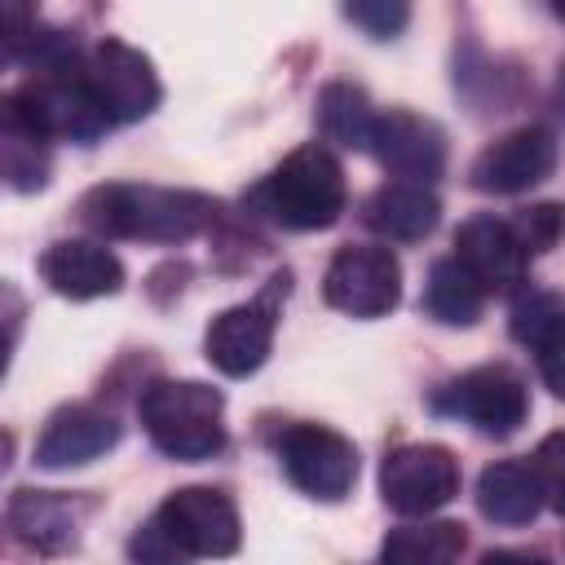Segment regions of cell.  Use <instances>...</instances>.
Segmentation results:
<instances>
[{
	"label": "cell",
	"mask_w": 565,
	"mask_h": 565,
	"mask_svg": "<svg viewBox=\"0 0 565 565\" xmlns=\"http://www.w3.org/2000/svg\"><path fill=\"white\" fill-rule=\"evenodd\" d=\"M437 216H441V203L415 181H388L362 207V221L388 243H415V238L433 234Z\"/></svg>",
	"instance_id": "d6986e66"
},
{
	"label": "cell",
	"mask_w": 565,
	"mask_h": 565,
	"mask_svg": "<svg viewBox=\"0 0 565 565\" xmlns=\"http://www.w3.org/2000/svg\"><path fill=\"white\" fill-rule=\"evenodd\" d=\"M512 230H516L525 252H547L565 234V207L561 203H534L512 221Z\"/></svg>",
	"instance_id": "4316f807"
},
{
	"label": "cell",
	"mask_w": 565,
	"mask_h": 565,
	"mask_svg": "<svg viewBox=\"0 0 565 565\" xmlns=\"http://www.w3.org/2000/svg\"><path fill=\"white\" fill-rule=\"evenodd\" d=\"M40 278L66 300H97V296H115L124 287V265L102 243L57 238L40 256Z\"/></svg>",
	"instance_id": "9a60e30c"
},
{
	"label": "cell",
	"mask_w": 565,
	"mask_h": 565,
	"mask_svg": "<svg viewBox=\"0 0 565 565\" xmlns=\"http://www.w3.org/2000/svg\"><path fill=\"white\" fill-rule=\"evenodd\" d=\"M344 18L371 40H393L411 22V0H340Z\"/></svg>",
	"instance_id": "d4e9b609"
},
{
	"label": "cell",
	"mask_w": 565,
	"mask_h": 565,
	"mask_svg": "<svg viewBox=\"0 0 565 565\" xmlns=\"http://www.w3.org/2000/svg\"><path fill=\"white\" fill-rule=\"evenodd\" d=\"M371 154L402 181L428 185L446 172V137L433 119L411 115V110H388L375 115V132H371Z\"/></svg>",
	"instance_id": "4fadbf2b"
},
{
	"label": "cell",
	"mask_w": 565,
	"mask_h": 565,
	"mask_svg": "<svg viewBox=\"0 0 565 565\" xmlns=\"http://www.w3.org/2000/svg\"><path fill=\"white\" fill-rule=\"evenodd\" d=\"M84 225L106 238L185 243L216 221V203L194 190L168 185H97L79 203Z\"/></svg>",
	"instance_id": "6da1fadb"
},
{
	"label": "cell",
	"mask_w": 565,
	"mask_h": 565,
	"mask_svg": "<svg viewBox=\"0 0 565 565\" xmlns=\"http://www.w3.org/2000/svg\"><path fill=\"white\" fill-rule=\"evenodd\" d=\"M278 296H287V274L274 278V287L247 305H234L212 318L203 335V353L221 375H252L274 349V327H278Z\"/></svg>",
	"instance_id": "8fae6325"
},
{
	"label": "cell",
	"mask_w": 565,
	"mask_h": 565,
	"mask_svg": "<svg viewBox=\"0 0 565 565\" xmlns=\"http://www.w3.org/2000/svg\"><path fill=\"white\" fill-rule=\"evenodd\" d=\"M49 141L35 137L31 128L4 119V141H0V163H4V177L13 190H40L49 181Z\"/></svg>",
	"instance_id": "cb8c5ba5"
},
{
	"label": "cell",
	"mask_w": 565,
	"mask_h": 565,
	"mask_svg": "<svg viewBox=\"0 0 565 565\" xmlns=\"http://www.w3.org/2000/svg\"><path fill=\"white\" fill-rule=\"evenodd\" d=\"M477 508L494 525H530L543 508V490L530 463L499 459L477 477Z\"/></svg>",
	"instance_id": "ffe728a7"
},
{
	"label": "cell",
	"mask_w": 565,
	"mask_h": 565,
	"mask_svg": "<svg viewBox=\"0 0 565 565\" xmlns=\"http://www.w3.org/2000/svg\"><path fill=\"white\" fill-rule=\"evenodd\" d=\"M252 203L282 230H327L344 212V168L327 146H300L252 190Z\"/></svg>",
	"instance_id": "277c9868"
},
{
	"label": "cell",
	"mask_w": 565,
	"mask_h": 565,
	"mask_svg": "<svg viewBox=\"0 0 565 565\" xmlns=\"http://www.w3.org/2000/svg\"><path fill=\"white\" fill-rule=\"evenodd\" d=\"M318 128L327 141L349 146V150H371V132H375V110L366 102V93L358 84H327L318 93Z\"/></svg>",
	"instance_id": "7402d4cb"
},
{
	"label": "cell",
	"mask_w": 565,
	"mask_h": 565,
	"mask_svg": "<svg viewBox=\"0 0 565 565\" xmlns=\"http://www.w3.org/2000/svg\"><path fill=\"white\" fill-rule=\"evenodd\" d=\"M119 446V424L97 411V406H62L49 415L40 441H35V463L49 472H66V468H84L97 455Z\"/></svg>",
	"instance_id": "5bb4252c"
},
{
	"label": "cell",
	"mask_w": 565,
	"mask_h": 565,
	"mask_svg": "<svg viewBox=\"0 0 565 565\" xmlns=\"http://www.w3.org/2000/svg\"><path fill=\"white\" fill-rule=\"evenodd\" d=\"M463 547H468V534L459 521H424V525L388 530L380 556L397 565H441V561H455Z\"/></svg>",
	"instance_id": "603a6c76"
},
{
	"label": "cell",
	"mask_w": 565,
	"mask_h": 565,
	"mask_svg": "<svg viewBox=\"0 0 565 565\" xmlns=\"http://www.w3.org/2000/svg\"><path fill=\"white\" fill-rule=\"evenodd\" d=\"M433 406L472 424L486 437H512L530 415V393H525V380L516 371L477 366V371H463L459 380H450L433 397Z\"/></svg>",
	"instance_id": "9c48e42d"
},
{
	"label": "cell",
	"mask_w": 565,
	"mask_h": 565,
	"mask_svg": "<svg viewBox=\"0 0 565 565\" xmlns=\"http://www.w3.org/2000/svg\"><path fill=\"white\" fill-rule=\"evenodd\" d=\"M552 9H556V18L565 22V0H552Z\"/></svg>",
	"instance_id": "f1b7e54d"
},
{
	"label": "cell",
	"mask_w": 565,
	"mask_h": 565,
	"mask_svg": "<svg viewBox=\"0 0 565 565\" xmlns=\"http://www.w3.org/2000/svg\"><path fill=\"white\" fill-rule=\"evenodd\" d=\"M84 512H88V503L66 499L57 490H13L4 521L18 543H26L35 552H66L79 539Z\"/></svg>",
	"instance_id": "e0dca14e"
},
{
	"label": "cell",
	"mask_w": 565,
	"mask_h": 565,
	"mask_svg": "<svg viewBox=\"0 0 565 565\" xmlns=\"http://www.w3.org/2000/svg\"><path fill=\"white\" fill-rule=\"evenodd\" d=\"M459 494V459L433 441H406L380 463V499L402 516H428Z\"/></svg>",
	"instance_id": "8992f818"
},
{
	"label": "cell",
	"mask_w": 565,
	"mask_h": 565,
	"mask_svg": "<svg viewBox=\"0 0 565 565\" xmlns=\"http://www.w3.org/2000/svg\"><path fill=\"white\" fill-rule=\"evenodd\" d=\"M4 9H9V53H18V44H22V35H26V22H22V0H4Z\"/></svg>",
	"instance_id": "83f0119b"
},
{
	"label": "cell",
	"mask_w": 565,
	"mask_h": 565,
	"mask_svg": "<svg viewBox=\"0 0 565 565\" xmlns=\"http://www.w3.org/2000/svg\"><path fill=\"white\" fill-rule=\"evenodd\" d=\"M512 335L534 353L539 380L552 397H565V300L552 291H530L512 305Z\"/></svg>",
	"instance_id": "ac0fdd59"
},
{
	"label": "cell",
	"mask_w": 565,
	"mask_h": 565,
	"mask_svg": "<svg viewBox=\"0 0 565 565\" xmlns=\"http://www.w3.org/2000/svg\"><path fill=\"white\" fill-rule=\"evenodd\" d=\"M424 313L441 327H472L481 318V305H486V287L481 278L459 260V256H446V260H433L428 269V282H424Z\"/></svg>",
	"instance_id": "44dd1931"
},
{
	"label": "cell",
	"mask_w": 565,
	"mask_h": 565,
	"mask_svg": "<svg viewBox=\"0 0 565 565\" xmlns=\"http://www.w3.org/2000/svg\"><path fill=\"white\" fill-rule=\"evenodd\" d=\"M455 256L481 278L486 291H512L525 278V247L512 230V221L472 216L455 230Z\"/></svg>",
	"instance_id": "2e32d148"
},
{
	"label": "cell",
	"mask_w": 565,
	"mask_h": 565,
	"mask_svg": "<svg viewBox=\"0 0 565 565\" xmlns=\"http://www.w3.org/2000/svg\"><path fill=\"white\" fill-rule=\"evenodd\" d=\"M552 168H556V137L539 124H525V128L490 141L472 159L468 181L481 194H521V190L547 181Z\"/></svg>",
	"instance_id": "7c38bea8"
},
{
	"label": "cell",
	"mask_w": 565,
	"mask_h": 565,
	"mask_svg": "<svg viewBox=\"0 0 565 565\" xmlns=\"http://www.w3.org/2000/svg\"><path fill=\"white\" fill-rule=\"evenodd\" d=\"M322 296L331 309H340L349 318H384L402 300V265L388 247L349 243L331 256Z\"/></svg>",
	"instance_id": "ba28073f"
},
{
	"label": "cell",
	"mask_w": 565,
	"mask_h": 565,
	"mask_svg": "<svg viewBox=\"0 0 565 565\" xmlns=\"http://www.w3.org/2000/svg\"><path fill=\"white\" fill-rule=\"evenodd\" d=\"M534 477H539V490H543V503L565 516V433H552L539 441L534 459H530Z\"/></svg>",
	"instance_id": "484cf974"
},
{
	"label": "cell",
	"mask_w": 565,
	"mask_h": 565,
	"mask_svg": "<svg viewBox=\"0 0 565 565\" xmlns=\"http://www.w3.org/2000/svg\"><path fill=\"white\" fill-rule=\"evenodd\" d=\"M71 66L62 71H49L22 88L9 93L4 102V119L31 128L35 137H75V141H93L110 119L102 115V106L93 102L88 84H84V71L79 75H66Z\"/></svg>",
	"instance_id": "5b68a950"
},
{
	"label": "cell",
	"mask_w": 565,
	"mask_h": 565,
	"mask_svg": "<svg viewBox=\"0 0 565 565\" xmlns=\"http://www.w3.org/2000/svg\"><path fill=\"white\" fill-rule=\"evenodd\" d=\"M137 561H190L238 552V508L212 486L172 490L128 543Z\"/></svg>",
	"instance_id": "7a4b0ae2"
},
{
	"label": "cell",
	"mask_w": 565,
	"mask_h": 565,
	"mask_svg": "<svg viewBox=\"0 0 565 565\" xmlns=\"http://www.w3.org/2000/svg\"><path fill=\"white\" fill-rule=\"evenodd\" d=\"M84 84L110 124H137L159 106V75L150 57L124 40H102L88 53Z\"/></svg>",
	"instance_id": "30bf717a"
},
{
	"label": "cell",
	"mask_w": 565,
	"mask_h": 565,
	"mask_svg": "<svg viewBox=\"0 0 565 565\" xmlns=\"http://www.w3.org/2000/svg\"><path fill=\"white\" fill-rule=\"evenodd\" d=\"M278 463L300 494L322 499V503L344 499L358 481L353 441H344L335 428H322V424H291L278 437Z\"/></svg>",
	"instance_id": "52a82bcc"
},
{
	"label": "cell",
	"mask_w": 565,
	"mask_h": 565,
	"mask_svg": "<svg viewBox=\"0 0 565 565\" xmlns=\"http://www.w3.org/2000/svg\"><path fill=\"white\" fill-rule=\"evenodd\" d=\"M137 415L154 450L177 463H203L225 446V397L199 380H154L137 397Z\"/></svg>",
	"instance_id": "3957f363"
}]
</instances>
